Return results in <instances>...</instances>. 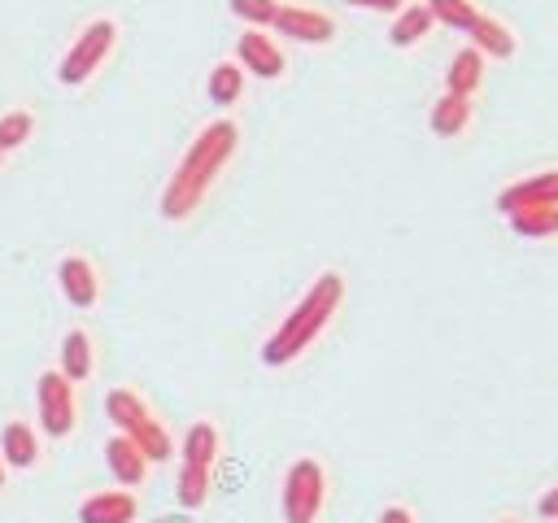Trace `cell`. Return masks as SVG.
I'll return each mask as SVG.
<instances>
[{
	"label": "cell",
	"mask_w": 558,
	"mask_h": 523,
	"mask_svg": "<svg viewBox=\"0 0 558 523\" xmlns=\"http://www.w3.org/2000/svg\"><path fill=\"white\" fill-rule=\"evenodd\" d=\"M427 4V13H432V22L436 26H449V31H458V35H466L475 22H480V0H423Z\"/></svg>",
	"instance_id": "21"
},
{
	"label": "cell",
	"mask_w": 558,
	"mask_h": 523,
	"mask_svg": "<svg viewBox=\"0 0 558 523\" xmlns=\"http://www.w3.org/2000/svg\"><path fill=\"white\" fill-rule=\"evenodd\" d=\"M432 13H427V4L423 0H405L397 13H392V22H388V44L392 48H414V44H423L427 35H432Z\"/></svg>",
	"instance_id": "15"
},
{
	"label": "cell",
	"mask_w": 558,
	"mask_h": 523,
	"mask_svg": "<svg viewBox=\"0 0 558 523\" xmlns=\"http://www.w3.org/2000/svg\"><path fill=\"white\" fill-rule=\"evenodd\" d=\"M497 523H527V519H514V514H501Z\"/></svg>",
	"instance_id": "29"
},
{
	"label": "cell",
	"mask_w": 558,
	"mask_h": 523,
	"mask_svg": "<svg viewBox=\"0 0 558 523\" xmlns=\"http://www.w3.org/2000/svg\"><path fill=\"white\" fill-rule=\"evenodd\" d=\"M340 301H344V275H340V270H323V275L305 288V296L283 314V323L266 336L262 362H266V366H288V362H296V357L331 327Z\"/></svg>",
	"instance_id": "2"
},
{
	"label": "cell",
	"mask_w": 558,
	"mask_h": 523,
	"mask_svg": "<svg viewBox=\"0 0 558 523\" xmlns=\"http://www.w3.org/2000/svg\"><path fill=\"white\" fill-rule=\"evenodd\" d=\"M0 161H4V153H0Z\"/></svg>",
	"instance_id": "31"
},
{
	"label": "cell",
	"mask_w": 558,
	"mask_h": 523,
	"mask_svg": "<svg viewBox=\"0 0 558 523\" xmlns=\"http://www.w3.org/2000/svg\"><path fill=\"white\" fill-rule=\"evenodd\" d=\"M510 231L523 235V240H554L558 235V205H536V209H519V214H506Z\"/></svg>",
	"instance_id": "20"
},
{
	"label": "cell",
	"mask_w": 558,
	"mask_h": 523,
	"mask_svg": "<svg viewBox=\"0 0 558 523\" xmlns=\"http://www.w3.org/2000/svg\"><path fill=\"white\" fill-rule=\"evenodd\" d=\"M57 283H61V296H65L74 309H92V305L100 301V292H105L100 270H96V262H92L87 253H65V257L57 262Z\"/></svg>",
	"instance_id": "10"
},
{
	"label": "cell",
	"mask_w": 558,
	"mask_h": 523,
	"mask_svg": "<svg viewBox=\"0 0 558 523\" xmlns=\"http://www.w3.org/2000/svg\"><path fill=\"white\" fill-rule=\"evenodd\" d=\"M218 458H222V431H218V423L196 418V423L183 431V462H187V466H205V471H214Z\"/></svg>",
	"instance_id": "19"
},
{
	"label": "cell",
	"mask_w": 558,
	"mask_h": 523,
	"mask_svg": "<svg viewBox=\"0 0 558 523\" xmlns=\"http://www.w3.org/2000/svg\"><path fill=\"white\" fill-rule=\"evenodd\" d=\"M31 131H35V113H31V109H9V113H0V153L22 148V144L31 139Z\"/></svg>",
	"instance_id": "24"
},
{
	"label": "cell",
	"mask_w": 558,
	"mask_h": 523,
	"mask_svg": "<svg viewBox=\"0 0 558 523\" xmlns=\"http://www.w3.org/2000/svg\"><path fill=\"white\" fill-rule=\"evenodd\" d=\"M279 4H283V0H231V13H235L248 31H266V26L275 22Z\"/></svg>",
	"instance_id": "25"
},
{
	"label": "cell",
	"mask_w": 558,
	"mask_h": 523,
	"mask_svg": "<svg viewBox=\"0 0 558 523\" xmlns=\"http://www.w3.org/2000/svg\"><path fill=\"white\" fill-rule=\"evenodd\" d=\"M4 479H9V466H4V458H0V488H4Z\"/></svg>",
	"instance_id": "30"
},
{
	"label": "cell",
	"mask_w": 558,
	"mask_h": 523,
	"mask_svg": "<svg viewBox=\"0 0 558 523\" xmlns=\"http://www.w3.org/2000/svg\"><path fill=\"white\" fill-rule=\"evenodd\" d=\"M209 488H214V471H205V466H179V479H174V501L183 506V510H201L205 501H209Z\"/></svg>",
	"instance_id": "23"
},
{
	"label": "cell",
	"mask_w": 558,
	"mask_h": 523,
	"mask_svg": "<svg viewBox=\"0 0 558 523\" xmlns=\"http://www.w3.org/2000/svg\"><path fill=\"white\" fill-rule=\"evenodd\" d=\"M484 70H488V61L466 44V48H458L453 57H449V65H445V92H453V96H475L480 87H484Z\"/></svg>",
	"instance_id": "18"
},
{
	"label": "cell",
	"mask_w": 558,
	"mask_h": 523,
	"mask_svg": "<svg viewBox=\"0 0 558 523\" xmlns=\"http://www.w3.org/2000/svg\"><path fill=\"white\" fill-rule=\"evenodd\" d=\"M536 205H558V166H541L532 174H519L514 183H506L497 192L501 214H519V209H536Z\"/></svg>",
	"instance_id": "9"
},
{
	"label": "cell",
	"mask_w": 558,
	"mask_h": 523,
	"mask_svg": "<svg viewBox=\"0 0 558 523\" xmlns=\"http://www.w3.org/2000/svg\"><path fill=\"white\" fill-rule=\"evenodd\" d=\"M471 118H475L471 96H453V92H440L436 105H432V113H427V122H432V131H436L440 139H458V135H466Z\"/></svg>",
	"instance_id": "16"
},
{
	"label": "cell",
	"mask_w": 558,
	"mask_h": 523,
	"mask_svg": "<svg viewBox=\"0 0 558 523\" xmlns=\"http://www.w3.org/2000/svg\"><path fill=\"white\" fill-rule=\"evenodd\" d=\"M466 35H471V48H475L484 61H506V57H514V48H519V35H514L501 17H493V13H480V22H475Z\"/></svg>",
	"instance_id": "13"
},
{
	"label": "cell",
	"mask_w": 558,
	"mask_h": 523,
	"mask_svg": "<svg viewBox=\"0 0 558 523\" xmlns=\"http://www.w3.org/2000/svg\"><path fill=\"white\" fill-rule=\"evenodd\" d=\"M70 384H83V379H92V370H96V344H92V331L87 327H70L65 336H61V366H57Z\"/></svg>",
	"instance_id": "14"
},
{
	"label": "cell",
	"mask_w": 558,
	"mask_h": 523,
	"mask_svg": "<svg viewBox=\"0 0 558 523\" xmlns=\"http://www.w3.org/2000/svg\"><path fill=\"white\" fill-rule=\"evenodd\" d=\"M541 519H558V484L554 488H545V497H541Z\"/></svg>",
	"instance_id": "28"
},
{
	"label": "cell",
	"mask_w": 558,
	"mask_h": 523,
	"mask_svg": "<svg viewBox=\"0 0 558 523\" xmlns=\"http://www.w3.org/2000/svg\"><path fill=\"white\" fill-rule=\"evenodd\" d=\"M113 48H118V22H113V17H92V22L74 35V44L65 48V57H61V65H57V78H61L65 87L87 83V78L113 57Z\"/></svg>",
	"instance_id": "4"
},
{
	"label": "cell",
	"mask_w": 558,
	"mask_h": 523,
	"mask_svg": "<svg viewBox=\"0 0 558 523\" xmlns=\"http://www.w3.org/2000/svg\"><path fill=\"white\" fill-rule=\"evenodd\" d=\"M270 26H275V35H283V39H292V44H331L336 31H340L327 9L296 4V0H283Z\"/></svg>",
	"instance_id": "7"
},
{
	"label": "cell",
	"mask_w": 558,
	"mask_h": 523,
	"mask_svg": "<svg viewBox=\"0 0 558 523\" xmlns=\"http://www.w3.org/2000/svg\"><path fill=\"white\" fill-rule=\"evenodd\" d=\"M235 148H240V122L235 118L205 122L196 131V139L183 148V157H179V166H174V174L161 192V218L166 222H187L205 205V196L214 192V183L227 170V161L235 157Z\"/></svg>",
	"instance_id": "1"
},
{
	"label": "cell",
	"mask_w": 558,
	"mask_h": 523,
	"mask_svg": "<svg viewBox=\"0 0 558 523\" xmlns=\"http://www.w3.org/2000/svg\"><path fill=\"white\" fill-rule=\"evenodd\" d=\"M344 4H353V9H366V13H388V17H392V13H397L405 0H344Z\"/></svg>",
	"instance_id": "26"
},
{
	"label": "cell",
	"mask_w": 558,
	"mask_h": 523,
	"mask_svg": "<svg viewBox=\"0 0 558 523\" xmlns=\"http://www.w3.org/2000/svg\"><path fill=\"white\" fill-rule=\"evenodd\" d=\"M235 61H240L244 74L266 78V83H275V78L288 74V52H283L279 39L266 35V31H248V26H244V35L235 39Z\"/></svg>",
	"instance_id": "8"
},
{
	"label": "cell",
	"mask_w": 558,
	"mask_h": 523,
	"mask_svg": "<svg viewBox=\"0 0 558 523\" xmlns=\"http://www.w3.org/2000/svg\"><path fill=\"white\" fill-rule=\"evenodd\" d=\"M105 414H109L113 431L131 436V440L144 449L148 462L174 458V436L166 431V423L157 418V410H153L135 388H113V392L105 397Z\"/></svg>",
	"instance_id": "3"
},
{
	"label": "cell",
	"mask_w": 558,
	"mask_h": 523,
	"mask_svg": "<svg viewBox=\"0 0 558 523\" xmlns=\"http://www.w3.org/2000/svg\"><path fill=\"white\" fill-rule=\"evenodd\" d=\"M283 523H318L323 506H327V466L318 458H296L283 475Z\"/></svg>",
	"instance_id": "5"
},
{
	"label": "cell",
	"mask_w": 558,
	"mask_h": 523,
	"mask_svg": "<svg viewBox=\"0 0 558 523\" xmlns=\"http://www.w3.org/2000/svg\"><path fill=\"white\" fill-rule=\"evenodd\" d=\"M105 466H109V475L122 484V488H140L144 479H148V458H144V449L131 440V436H122V431H113L109 440H105Z\"/></svg>",
	"instance_id": "11"
},
{
	"label": "cell",
	"mask_w": 558,
	"mask_h": 523,
	"mask_svg": "<svg viewBox=\"0 0 558 523\" xmlns=\"http://www.w3.org/2000/svg\"><path fill=\"white\" fill-rule=\"evenodd\" d=\"M554 523H558V519H554Z\"/></svg>",
	"instance_id": "32"
},
{
	"label": "cell",
	"mask_w": 558,
	"mask_h": 523,
	"mask_svg": "<svg viewBox=\"0 0 558 523\" xmlns=\"http://www.w3.org/2000/svg\"><path fill=\"white\" fill-rule=\"evenodd\" d=\"M244 70H240V61H218L214 70H209V78H205V92H209V100L214 105H235L240 96H244Z\"/></svg>",
	"instance_id": "22"
},
{
	"label": "cell",
	"mask_w": 558,
	"mask_h": 523,
	"mask_svg": "<svg viewBox=\"0 0 558 523\" xmlns=\"http://www.w3.org/2000/svg\"><path fill=\"white\" fill-rule=\"evenodd\" d=\"M35 405H39V427L52 440H65L78 427V388L61 370H44L35 379Z\"/></svg>",
	"instance_id": "6"
},
{
	"label": "cell",
	"mask_w": 558,
	"mask_h": 523,
	"mask_svg": "<svg viewBox=\"0 0 558 523\" xmlns=\"http://www.w3.org/2000/svg\"><path fill=\"white\" fill-rule=\"evenodd\" d=\"M379 523H418V519H414L410 506H384L379 510Z\"/></svg>",
	"instance_id": "27"
},
{
	"label": "cell",
	"mask_w": 558,
	"mask_h": 523,
	"mask_svg": "<svg viewBox=\"0 0 558 523\" xmlns=\"http://www.w3.org/2000/svg\"><path fill=\"white\" fill-rule=\"evenodd\" d=\"M0 458L13 471H31L39 462V431L31 423H22V418L4 423V431H0Z\"/></svg>",
	"instance_id": "17"
},
{
	"label": "cell",
	"mask_w": 558,
	"mask_h": 523,
	"mask_svg": "<svg viewBox=\"0 0 558 523\" xmlns=\"http://www.w3.org/2000/svg\"><path fill=\"white\" fill-rule=\"evenodd\" d=\"M135 514H140V501H135V492H126V488L92 492V497L78 506V523H135Z\"/></svg>",
	"instance_id": "12"
}]
</instances>
